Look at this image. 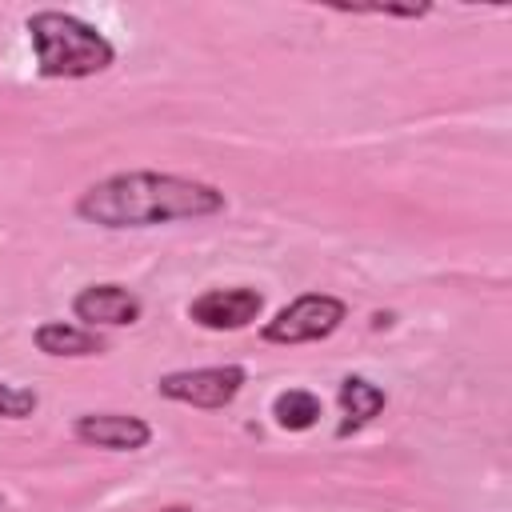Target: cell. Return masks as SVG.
I'll return each mask as SVG.
<instances>
[{
	"label": "cell",
	"mask_w": 512,
	"mask_h": 512,
	"mask_svg": "<svg viewBox=\"0 0 512 512\" xmlns=\"http://www.w3.org/2000/svg\"><path fill=\"white\" fill-rule=\"evenodd\" d=\"M224 192L208 180L176 176V172H112L96 184H88L76 196V216L96 228H156L176 220H204L224 212Z\"/></svg>",
	"instance_id": "6da1fadb"
},
{
	"label": "cell",
	"mask_w": 512,
	"mask_h": 512,
	"mask_svg": "<svg viewBox=\"0 0 512 512\" xmlns=\"http://www.w3.org/2000/svg\"><path fill=\"white\" fill-rule=\"evenodd\" d=\"M24 28L36 52V72L44 80H88L116 64V44L72 12L40 8L24 20Z\"/></svg>",
	"instance_id": "7a4b0ae2"
},
{
	"label": "cell",
	"mask_w": 512,
	"mask_h": 512,
	"mask_svg": "<svg viewBox=\"0 0 512 512\" xmlns=\"http://www.w3.org/2000/svg\"><path fill=\"white\" fill-rule=\"evenodd\" d=\"M344 320H348V304H344L340 296L304 292V296H296L292 304H284V308L260 328V336H264L268 344H316V340H328Z\"/></svg>",
	"instance_id": "3957f363"
},
{
	"label": "cell",
	"mask_w": 512,
	"mask_h": 512,
	"mask_svg": "<svg viewBox=\"0 0 512 512\" xmlns=\"http://www.w3.org/2000/svg\"><path fill=\"white\" fill-rule=\"evenodd\" d=\"M244 384H248L244 364H208V368L164 372L156 380V396L176 400V404H188V408L216 412V408H228L240 396Z\"/></svg>",
	"instance_id": "277c9868"
},
{
	"label": "cell",
	"mask_w": 512,
	"mask_h": 512,
	"mask_svg": "<svg viewBox=\"0 0 512 512\" xmlns=\"http://www.w3.org/2000/svg\"><path fill=\"white\" fill-rule=\"evenodd\" d=\"M264 312V292L236 284V288H208L188 304V320L208 332H240Z\"/></svg>",
	"instance_id": "5b68a950"
},
{
	"label": "cell",
	"mask_w": 512,
	"mask_h": 512,
	"mask_svg": "<svg viewBox=\"0 0 512 512\" xmlns=\"http://www.w3.org/2000/svg\"><path fill=\"white\" fill-rule=\"evenodd\" d=\"M140 312H144L140 296L124 284H112V280L108 284H88L72 296V316L92 332L96 328H128V324L140 320Z\"/></svg>",
	"instance_id": "8992f818"
},
{
	"label": "cell",
	"mask_w": 512,
	"mask_h": 512,
	"mask_svg": "<svg viewBox=\"0 0 512 512\" xmlns=\"http://www.w3.org/2000/svg\"><path fill=\"white\" fill-rule=\"evenodd\" d=\"M72 436L108 452H140L152 444V424L132 412H84L72 420Z\"/></svg>",
	"instance_id": "52a82bcc"
},
{
	"label": "cell",
	"mask_w": 512,
	"mask_h": 512,
	"mask_svg": "<svg viewBox=\"0 0 512 512\" xmlns=\"http://www.w3.org/2000/svg\"><path fill=\"white\" fill-rule=\"evenodd\" d=\"M336 400H340V412H344V420L336 424V436L344 440V436L360 432L364 424H372V420L384 412L388 392H384L380 384H372L368 376H356V372H352V376H344V380H340Z\"/></svg>",
	"instance_id": "ba28073f"
},
{
	"label": "cell",
	"mask_w": 512,
	"mask_h": 512,
	"mask_svg": "<svg viewBox=\"0 0 512 512\" xmlns=\"http://www.w3.org/2000/svg\"><path fill=\"white\" fill-rule=\"evenodd\" d=\"M32 344L44 356H100L104 352V336L84 328V324H68V320H44L32 332Z\"/></svg>",
	"instance_id": "9c48e42d"
},
{
	"label": "cell",
	"mask_w": 512,
	"mask_h": 512,
	"mask_svg": "<svg viewBox=\"0 0 512 512\" xmlns=\"http://www.w3.org/2000/svg\"><path fill=\"white\" fill-rule=\"evenodd\" d=\"M272 416L284 432H308L320 416H324V404L316 392L308 388H284L276 400H272Z\"/></svg>",
	"instance_id": "30bf717a"
},
{
	"label": "cell",
	"mask_w": 512,
	"mask_h": 512,
	"mask_svg": "<svg viewBox=\"0 0 512 512\" xmlns=\"http://www.w3.org/2000/svg\"><path fill=\"white\" fill-rule=\"evenodd\" d=\"M36 408H40L36 388H24V384H8V380H0V420H28Z\"/></svg>",
	"instance_id": "8fae6325"
},
{
	"label": "cell",
	"mask_w": 512,
	"mask_h": 512,
	"mask_svg": "<svg viewBox=\"0 0 512 512\" xmlns=\"http://www.w3.org/2000/svg\"><path fill=\"white\" fill-rule=\"evenodd\" d=\"M328 8L344 16H400V20H420L432 12V4H328Z\"/></svg>",
	"instance_id": "7c38bea8"
},
{
	"label": "cell",
	"mask_w": 512,
	"mask_h": 512,
	"mask_svg": "<svg viewBox=\"0 0 512 512\" xmlns=\"http://www.w3.org/2000/svg\"><path fill=\"white\" fill-rule=\"evenodd\" d=\"M160 512H192L188 504H172V508H160Z\"/></svg>",
	"instance_id": "4fadbf2b"
},
{
	"label": "cell",
	"mask_w": 512,
	"mask_h": 512,
	"mask_svg": "<svg viewBox=\"0 0 512 512\" xmlns=\"http://www.w3.org/2000/svg\"><path fill=\"white\" fill-rule=\"evenodd\" d=\"M0 504H4V496H0Z\"/></svg>",
	"instance_id": "5bb4252c"
}]
</instances>
